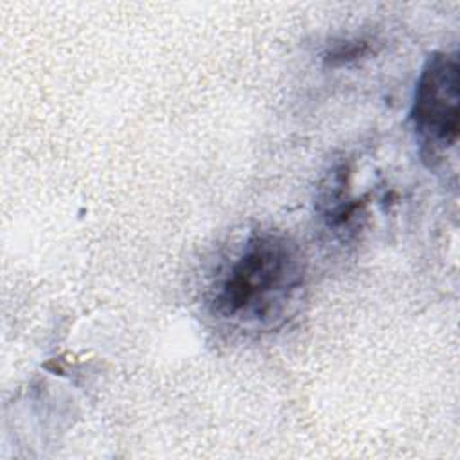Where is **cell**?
I'll return each instance as SVG.
<instances>
[{"instance_id": "cell-3", "label": "cell", "mask_w": 460, "mask_h": 460, "mask_svg": "<svg viewBox=\"0 0 460 460\" xmlns=\"http://www.w3.org/2000/svg\"><path fill=\"white\" fill-rule=\"evenodd\" d=\"M372 52V45L367 40L352 38V40H340L334 41L327 47L323 54L325 65L336 68V66H345L349 63H354Z\"/></svg>"}, {"instance_id": "cell-1", "label": "cell", "mask_w": 460, "mask_h": 460, "mask_svg": "<svg viewBox=\"0 0 460 460\" xmlns=\"http://www.w3.org/2000/svg\"><path fill=\"white\" fill-rule=\"evenodd\" d=\"M305 284L307 261L300 244L279 230H252L216 264L205 307L226 331L273 332L296 314Z\"/></svg>"}, {"instance_id": "cell-2", "label": "cell", "mask_w": 460, "mask_h": 460, "mask_svg": "<svg viewBox=\"0 0 460 460\" xmlns=\"http://www.w3.org/2000/svg\"><path fill=\"white\" fill-rule=\"evenodd\" d=\"M458 54L433 52L415 81L410 120L424 160L437 165L456 147L458 115Z\"/></svg>"}]
</instances>
